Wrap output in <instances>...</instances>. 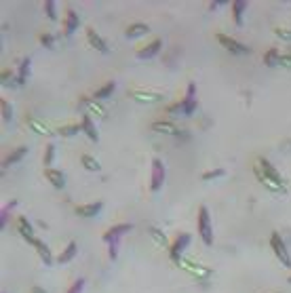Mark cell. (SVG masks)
I'll list each match as a JSON object with an SVG mask.
<instances>
[{
  "label": "cell",
  "mask_w": 291,
  "mask_h": 293,
  "mask_svg": "<svg viewBox=\"0 0 291 293\" xmlns=\"http://www.w3.org/2000/svg\"><path fill=\"white\" fill-rule=\"evenodd\" d=\"M87 40H89L91 47L97 49L99 53H105V51H108V44H105V40L95 32L93 28H89V30H87Z\"/></svg>",
  "instance_id": "ba28073f"
},
{
  "label": "cell",
  "mask_w": 291,
  "mask_h": 293,
  "mask_svg": "<svg viewBox=\"0 0 291 293\" xmlns=\"http://www.w3.org/2000/svg\"><path fill=\"white\" fill-rule=\"evenodd\" d=\"M220 175H224V169H216V171H205L203 173V179L207 181V179H216V177H220Z\"/></svg>",
  "instance_id": "8d00e7d4"
},
{
  "label": "cell",
  "mask_w": 291,
  "mask_h": 293,
  "mask_svg": "<svg viewBox=\"0 0 291 293\" xmlns=\"http://www.w3.org/2000/svg\"><path fill=\"white\" fill-rule=\"evenodd\" d=\"M163 181H165V165H163V161L154 158V161H152L150 190H152V192H158V190H161V186H163Z\"/></svg>",
  "instance_id": "8992f818"
},
{
  "label": "cell",
  "mask_w": 291,
  "mask_h": 293,
  "mask_svg": "<svg viewBox=\"0 0 291 293\" xmlns=\"http://www.w3.org/2000/svg\"><path fill=\"white\" fill-rule=\"evenodd\" d=\"M17 205L15 200H9V203L3 207V213H0V228H5V224H7V220H9V213H11V209Z\"/></svg>",
  "instance_id": "f1b7e54d"
},
{
  "label": "cell",
  "mask_w": 291,
  "mask_h": 293,
  "mask_svg": "<svg viewBox=\"0 0 291 293\" xmlns=\"http://www.w3.org/2000/svg\"><path fill=\"white\" fill-rule=\"evenodd\" d=\"M218 40H220V44H222L224 49H228V51L234 53V55H247V53H249V49L245 47V44H241L239 40H234V38H230V36L218 34Z\"/></svg>",
  "instance_id": "52a82bcc"
},
{
  "label": "cell",
  "mask_w": 291,
  "mask_h": 293,
  "mask_svg": "<svg viewBox=\"0 0 291 293\" xmlns=\"http://www.w3.org/2000/svg\"><path fill=\"white\" fill-rule=\"evenodd\" d=\"M161 49H163V40L156 38V40H152L148 47H144V49L137 51V57H140V59H150V57H154Z\"/></svg>",
  "instance_id": "7c38bea8"
},
{
  "label": "cell",
  "mask_w": 291,
  "mask_h": 293,
  "mask_svg": "<svg viewBox=\"0 0 291 293\" xmlns=\"http://www.w3.org/2000/svg\"><path fill=\"white\" fill-rule=\"evenodd\" d=\"M179 266L183 268V270H188V272H192L194 276H209L211 274V270L209 268H205V266H201V264H194V261H188V259H181L179 261Z\"/></svg>",
  "instance_id": "9c48e42d"
},
{
  "label": "cell",
  "mask_w": 291,
  "mask_h": 293,
  "mask_svg": "<svg viewBox=\"0 0 291 293\" xmlns=\"http://www.w3.org/2000/svg\"><path fill=\"white\" fill-rule=\"evenodd\" d=\"M131 97H133L135 101L152 103V101H158V99H161V93H156V91H137V89H133V91H131Z\"/></svg>",
  "instance_id": "30bf717a"
},
{
  "label": "cell",
  "mask_w": 291,
  "mask_h": 293,
  "mask_svg": "<svg viewBox=\"0 0 291 293\" xmlns=\"http://www.w3.org/2000/svg\"><path fill=\"white\" fill-rule=\"evenodd\" d=\"M279 64H281L283 68H289V70H291V55H281Z\"/></svg>",
  "instance_id": "f35d334b"
},
{
  "label": "cell",
  "mask_w": 291,
  "mask_h": 293,
  "mask_svg": "<svg viewBox=\"0 0 291 293\" xmlns=\"http://www.w3.org/2000/svg\"><path fill=\"white\" fill-rule=\"evenodd\" d=\"M32 293H44V291H42V289H38V287H34V289H32Z\"/></svg>",
  "instance_id": "ab89813d"
},
{
  "label": "cell",
  "mask_w": 291,
  "mask_h": 293,
  "mask_svg": "<svg viewBox=\"0 0 291 293\" xmlns=\"http://www.w3.org/2000/svg\"><path fill=\"white\" fill-rule=\"evenodd\" d=\"M279 59H281L279 51H277V49H270V51H266V57H264V64H266L268 68H272V66H277V64H279Z\"/></svg>",
  "instance_id": "83f0119b"
},
{
  "label": "cell",
  "mask_w": 291,
  "mask_h": 293,
  "mask_svg": "<svg viewBox=\"0 0 291 293\" xmlns=\"http://www.w3.org/2000/svg\"><path fill=\"white\" fill-rule=\"evenodd\" d=\"M81 163H83L85 169H89V171H101V165L93 156H89V154H85V156L81 158Z\"/></svg>",
  "instance_id": "484cf974"
},
{
  "label": "cell",
  "mask_w": 291,
  "mask_h": 293,
  "mask_svg": "<svg viewBox=\"0 0 291 293\" xmlns=\"http://www.w3.org/2000/svg\"><path fill=\"white\" fill-rule=\"evenodd\" d=\"M40 40H42L44 47H49V49L53 47V36H51V34H42V36H40Z\"/></svg>",
  "instance_id": "74e56055"
},
{
  "label": "cell",
  "mask_w": 291,
  "mask_h": 293,
  "mask_svg": "<svg viewBox=\"0 0 291 293\" xmlns=\"http://www.w3.org/2000/svg\"><path fill=\"white\" fill-rule=\"evenodd\" d=\"M144 34H148V25L146 23H131L127 28V32H125L127 38H140Z\"/></svg>",
  "instance_id": "7402d4cb"
},
{
  "label": "cell",
  "mask_w": 291,
  "mask_h": 293,
  "mask_svg": "<svg viewBox=\"0 0 291 293\" xmlns=\"http://www.w3.org/2000/svg\"><path fill=\"white\" fill-rule=\"evenodd\" d=\"M81 127H83V131L87 133V137H89L91 142H97V140H99V133H97V129H95L93 120H91V116H89V114H85V116H83Z\"/></svg>",
  "instance_id": "4fadbf2b"
},
{
  "label": "cell",
  "mask_w": 291,
  "mask_h": 293,
  "mask_svg": "<svg viewBox=\"0 0 291 293\" xmlns=\"http://www.w3.org/2000/svg\"><path fill=\"white\" fill-rule=\"evenodd\" d=\"M190 243H192V236H190V234H186V232H181V234H177V236H175L173 247H171V259L175 261V264H179V261L183 259V257H181V253H183V249H188Z\"/></svg>",
  "instance_id": "5b68a950"
},
{
  "label": "cell",
  "mask_w": 291,
  "mask_h": 293,
  "mask_svg": "<svg viewBox=\"0 0 291 293\" xmlns=\"http://www.w3.org/2000/svg\"><path fill=\"white\" fill-rule=\"evenodd\" d=\"M114 89H116V83H114V81H110L108 85H103V87H101L99 91H95V99H103V97H110Z\"/></svg>",
  "instance_id": "4316f807"
},
{
  "label": "cell",
  "mask_w": 291,
  "mask_h": 293,
  "mask_svg": "<svg viewBox=\"0 0 291 293\" xmlns=\"http://www.w3.org/2000/svg\"><path fill=\"white\" fill-rule=\"evenodd\" d=\"M44 175H47V179L53 183L57 190H61V188L66 186V179H64V175H61V171H57V169H47Z\"/></svg>",
  "instance_id": "ac0fdd59"
},
{
  "label": "cell",
  "mask_w": 291,
  "mask_h": 293,
  "mask_svg": "<svg viewBox=\"0 0 291 293\" xmlns=\"http://www.w3.org/2000/svg\"><path fill=\"white\" fill-rule=\"evenodd\" d=\"M78 131H83V127H81V125H68V127H61V129H59V135L70 137V135H76Z\"/></svg>",
  "instance_id": "1f68e13d"
},
{
  "label": "cell",
  "mask_w": 291,
  "mask_h": 293,
  "mask_svg": "<svg viewBox=\"0 0 291 293\" xmlns=\"http://www.w3.org/2000/svg\"><path fill=\"white\" fill-rule=\"evenodd\" d=\"M148 232H150V236L154 238V243H156L158 247H167V245H169V241H167V236H165L163 230H158V228H150Z\"/></svg>",
  "instance_id": "d4e9b609"
},
{
  "label": "cell",
  "mask_w": 291,
  "mask_h": 293,
  "mask_svg": "<svg viewBox=\"0 0 291 293\" xmlns=\"http://www.w3.org/2000/svg\"><path fill=\"white\" fill-rule=\"evenodd\" d=\"M28 125H30V129H32L34 133H40V135H44V137H51L53 135V131L49 129V127H44L40 120H36L34 116H28Z\"/></svg>",
  "instance_id": "ffe728a7"
},
{
  "label": "cell",
  "mask_w": 291,
  "mask_h": 293,
  "mask_svg": "<svg viewBox=\"0 0 291 293\" xmlns=\"http://www.w3.org/2000/svg\"><path fill=\"white\" fill-rule=\"evenodd\" d=\"M270 247H272L274 255H277V257L281 259V264H283V266H287V268H291V257H289V251H287V247H285V243H283V238H281V234H279V232H272V236H270Z\"/></svg>",
  "instance_id": "277c9868"
},
{
  "label": "cell",
  "mask_w": 291,
  "mask_h": 293,
  "mask_svg": "<svg viewBox=\"0 0 291 293\" xmlns=\"http://www.w3.org/2000/svg\"><path fill=\"white\" fill-rule=\"evenodd\" d=\"M131 230V224H118L114 228H110L108 232L103 234V243L108 245V253H110V259H116L118 255V245H120V238L125 232Z\"/></svg>",
  "instance_id": "6da1fadb"
},
{
  "label": "cell",
  "mask_w": 291,
  "mask_h": 293,
  "mask_svg": "<svg viewBox=\"0 0 291 293\" xmlns=\"http://www.w3.org/2000/svg\"><path fill=\"white\" fill-rule=\"evenodd\" d=\"M177 110H181L183 114H192L194 110H196V85L194 83H190L188 85V89H186V97H183L179 103H175V105H171L169 108V112L173 114V112H177Z\"/></svg>",
  "instance_id": "7a4b0ae2"
},
{
  "label": "cell",
  "mask_w": 291,
  "mask_h": 293,
  "mask_svg": "<svg viewBox=\"0 0 291 293\" xmlns=\"http://www.w3.org/2000/svg\"><path fill=\"white\" fill-rule=\"evenodd\" d=\"M198 234H201L205 245H213V228H211V215L207 207L198 209Z\"/></svg>",
  "instance_id": "3957f363"
},
{
  "label": "cell",
  "mask_w": 291,
  "mask_h": 293,
  "mask_svg": "<svg viewBox=\"0 0 291 293\" xmlns=\"http://www.w3.org/2000/svg\"><path fill=\"white\" fill-rule=\"evenodd\" d=\"M245 9H247V3H245V0H236V3H232V15H234V23L236 25H243Z\"/></svg>",
  "instance_id": "603a6c76"
},
{
  "label": "cell",
  "mask_w": 291,
  "mask_h": 293,
  "mask_svg": "<svg viewBox=\"0 0 291 293\" xmlns=\"http://www.w3.org/2000/svg\"><path fill=\"white\" fill-rule=\"evenodd\" d=\"M152 131L163 133V135H177V133H179V131L171 125V122H154V125H152Z\"/></svg>",
  "instance_id": "cb8c5ba5"
},
{
  "label": "cell",
  "mask_w": 291,
  "mask_h": 293,
  "mask_svg": "<svg viewBox=\"0 0 291 293\" xmlns=\"http://www.w3.org/2000/svg\"><path fill=\"white\" fill-rule=\"evenodd\" d=\"M87 105H89V110L91 112H93V114H97L99 118H105V110H103V108L97 103V101H93V99H89L87 101Z\"/></svg>",
  "instance_id": "4dcf8cb0"
},
{
  "label": "cell",
  "mask_w": 291,
  "mask_h": 293,
  "mask_svg": "<svg viewBox=\"0 0 291 293\" xmlns=\"http://www.w3.org/2000/svg\"><path fill=\"white\" fill-rule=\"evenodd\" d=\"M85 289V279H78V281H74V285L68 289V293H83Z\"/></svg>",
  "instance_id": "e575fe53"
},
{
  "label": "cell",
  "mask_w": 291,
  "mask_h": 293,
  "mask_svg": "<svg viewBox=\"0 0 291 293\" xmlns=\"http://www.w3.org/2000/svg\"><path fill=\"white\" fill-rule=\"evenodd\" d=\"M289 283H291V276H289Z\"/></svg>",
  "instance_id": "60d3db41"
},
{
  "label": "cell",
  "mask_w": 291,
  "mask_h": 293,
  "mask_svg": "<svg viewBox=\"0 0 291 293\" xmlns=\"http://www.w3.org/2000/svg\"><path fill=\"white\" fill-rule=\"evenodd\" d=\"M76 253H78V245H76V243L72 241V243H68V247H66V249L59 253L57 261H59V264H68L70 259H74V257H76Z\"/></svg>",
  "instance_id": "e0dca14e"
},
{
  "label": "cell",
  "mask_w": 291,
  "mask_h": 293,
  "mask_svg": "<svg viewBox=\"0 0 291 293\" xmlns=\"http://www.w3.org/2000/svg\"><path fill=\"white\" fill-rule=\"evenodd\" d=\"M44 13H47V17H49L51 21H55V17H57V9H55V3H51V0H47V3H44Z\"/></svg>",
  "instance_id": "d6a6232c"
},
{
  "label": "cell",
  "mask_w": 291,
  "mask_h": 293,
  "mask_svg": "<svg viewBox=\"0 0 291 293\" xmlns=\"http://www.w3.org/2000/svg\"><path fill=\"white\" fill-rule=\"evenodd\" d=\"M101 211V203L97 200V203H91V205H81L76 207V215H81V218H93V215H97Z\"/></svg>",
  "instance_id": "5bb4252c"
},
{
  "label": "cell",
  "mask_w": 291,
  "mask_h": 293,
  "mask_svg": "<svg viewBox=\"0 0 291 293\" xmlns=\"http://www.w3.org/2000/svg\"><path fill=\"white\" fill-rule=\"evenodd\" d=\"M32 245H34V249L38 251L40 259H42V261H44V264H47V266H51V264H53V255H51V249H49V247H47V245H44L42 241H34Z\"/></svg>",
  "instance_id": "2e32d148"
},
{
  "label": "cell",
  "mask_w": 291,
  "mask_h": 293,
  "mask_svg": "<svg viewBox=\"0 0 291 293\" xmlns=\"http://www.w3.org/2000/svg\"><path fill=\"white\" fill-rule=\"evenodd\" d=\"M274 34L283 40H291V30H287V28H274Z\"/></svg>",
  "instance_id": "836d02e7"
},
{
  "label": "cell",
  "mask_w": 291,
  "mask_h": 293,
  "mask_svg": "<svg viewBox=\"0 0 291 293\" xmlns=\"http://www.w3.org/2000/svg\"><path fill=\"white\" fill-rule=\"evenodd\" d=\"M30 68H32V59L30 57H23L21 59V64H19V72H17V85H23L28 81V76H30Z\"/></svg>",
  "instance_id": "d6986e66"
},
{
  "label": "cell",
  "mask_w": 291,
  "mask_h": 293,
  "mask_svg": "<svg viewBox=\"0 0 291 293\" xmlns=\"http://www.w3.org/2000/svg\"><path fill=\"white\" fill-rule=\"evenodd\" d=\"M0 105H3V118H5V120H11V116H13V112H11V103H9L7 99H3V103H0Z\"/></svg>",
  "instance_id": "d590c367"
},
{
  "label": "cell",
  "mask_w": 291,
  "mask_h": 293,
  "mask_svg": "<svg viewBox=\"0 0 291 293\" xmlns=\"http://www.w3.org/2000/svg\"><path fill=\"white\" fill-rule=\"evenodd\" d=\"M17 230H19V234H21L28 243H34V241H36V238H34V228H32V224H30L28 218H19V220H17Z\"/></svg>",
  "instance_id": "8fae6325"
},
{
  "label": "cell",
  "mask_w": 291,
  "mask_h": 293,
  "mask_svg": "<svg viewBox=\"0 0 291 293\" xmlns=\"http://www.w3.org/2000/svg\"><path fill=\"white\" fill-rule=\"evenodd\" d=\"M76 28H78V15H76V11L68 9V13H66V23H64V34L70 36Z\"/></svg>",
  "instance_id": "9a60e30c"
},
{
  "label": "cell",
  "mask_w": 291,
  "mask_h": 293,
  "mask_svg": "<svg viewBox=\"0 0 291 293\" xmlns=\"http://www.w3.org/2000/svg\"><path fill=\"white\" fill-rule=\"evenodd\" d=\"M53 161H55V144H49L47 150H44V165H47V169H51Z\"/></svg>",
  "instance_id": "f546056e"
},
{
  "label": "cell",
  "mask_w": 291,
  "mask_h": 293,
  "mask_svg": "<svg viewBox=\"0 0 291 293\" xmlns=\"http://www.w3.org/2000/svg\"><path fill=\"white\" fill-rule=\"evenodd\" d=\"M28 154V148L25 146H21V148H17V150H13L9 156L5 158V163H3V167H11V165H15V163H19L23 156Z\"/></svg>",
  "instance_id": "44dd1931"
}]
</instances>
